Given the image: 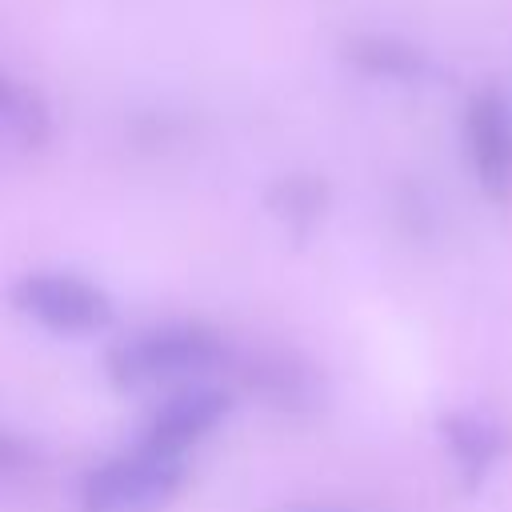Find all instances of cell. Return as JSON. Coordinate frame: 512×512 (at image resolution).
<instances>
[{"mask_svg":"<svg viewBox=\"0 0 512 512\" xmlns=\"http://www.w3.org/2000/svg\"><path fill=\"white\" fill-rule=\"evenodd\" d=\"M224 360V340L204 324H164L124 340L108 368L124 388L144 384H192Z\"/></svg>","mask_w":512,"mask_h":512,"instance_id":"cell-1","label":"cell"},{"mask_svg":"<svg viewBox=\"0 0 512 512\" xmlns=\"http://www.w3.org/2000/svg\"><path fill=\"white\" fill-rule=\"evenodd\" d=\"M184 484V456L136 444L100 464L80 492V512H160Z\"/></svg>","mask_w":512,"mask_h":512,"instance_id":"cell-2","label":"cell"},{"mask_svg":"<svg viewBox=\"0 0 512 512\" xmlns=\"http://www.w3.org/2000/svg\"><path fill=\"white\" fill-rule=\"evenodd\" d=\"M12 300L24 316H32L36 324H44L52 332H96L112 320L108 296L72 272L24 276L12 292Z\"/></svg>","mask_w":512,"mask_h":512,"instance_id":"cell-3","label":"cell"},{"mask_svg":"<svg viewBox=\"0 0 512 512\" xmlns=\"http://www.w3.org/2000/svg\"><path fill=\"white\" fill-rule=\"evenodd\" d=\"M464 144L480 188L492 200L512 192V108L500 92L484 88L464 108Z\"/></svg>","mask_w":512,"mask_h":512,"instance_id":"cell-4","label":"cell"},{"mask_svg":"<svg viewBox=\"0 0 512 512\" xmlns=\"http://www.w3.org/2000/svg\"><path fill=\"white\" fill-rule=\"evenodd\" d=\"M228 396L220 388H204V384H188L180 388L176 396H168L152 420H148V436L144 444L160 448V452H172V456H184L196 440H204L224 416H228Z\"/></svg>","mask_w":512,"mask_h":512,"instance_id":"cell-5","label":"cell"},{"mask_svg":"<svg viewBox=\"0 0 512 512\" xmlns=\"http://www.w3.org/2000/svg\"><path fill=\"white\" fill-rule=\"evenodd\" d=\"M440 432H444V444H448L452 464L460 468L464 484H480L496 468V460L504 452V432L492 420L476 416V412H452V416H444L440 420Z\"/></svg>","mask_w":512,"mask_h":512,"instance_id":"cell-6","label":"cell"},{"mask_svg":"<svg viewBox=\"0 0 512 512\" xmlns=\"http://www.w3.org/2000/svg\"><path fill=\"white\" fill-rule=\"evenodd\" d=\"M248 388H256L260 396H268L276 408H288V412H300V408H312L316 396H320V380L316 372L288 356V352H272V356H256L248 364Z\"/></svg>","mask_w":512,"mask_h":512,"instance_id":"cell-7","label":"cell"},{"mask_svg":"<svg viewBox=\"0 0 512 512\" xmlns=\"http://www.w3.org/2000/svg\"><path fill=\"white\" fill-rule=\"evenodd\" d=\"M348 56L364 72L388 76V80H416L428 68V60L420 56V48H412L404 40H392V36H360V40L348 44Z\"/></svg>","mask_w":512,"mask_h":512,"instance_id":"cell-8","label":"cell"},{"mask_svg":"<svg viewBox=\"0 0 512 512\" xmlns=\"http://www.w3.org/2000/svg\"><path fill=\"white\" fill-rule=\"evenodd\" d=\"M0 136L12 144H40L48 136V112L36 92L0 76Z\"/></svg>","mask_w":512,"mask_h":512,"instance_id":"cell-9","label":"cell"},{"mask_svg":"<svg viewBox=\"0 0 512 512\" xmlns=\"http://www.w3.org/2000/svg\"><path fill=\"white\" fill-rule=\"evenodd\" d=\"M272 204H276V212L288 216V220H308V216L320 212V188H316L312 180H304V176H292V180L280 184V192H276Z\"/></svg>","mask_w":512,"mask_h":512,"instance_id":"cell-10","label":"cell"},{"mask_svg":"<svg viewBox=\"0 0 512 512\" xmlns=\"http://www.w3.org/2000/svg\"><path fill=\"white\" fill-rule=\"evenodd\" d=\"M24 460H28L24 444H20L16 436L0 432V476H4V472H16V468H24Z\"/></svg>","mask_w":512,"mask_h":512,"instance_id":"cell-11","label":"cell"},{"mask_svg":"<svg viewBox=\"0 0 512 512\" xmlns=\"http://www.w3.org/2000/svg\"><path fill=\"white\" fill-rule=\"evenodd\" d=\"M308 512H316V508H308Z\"/></svg>","mask_w":512,"mask_h":512,"instance_id":"cell-12","label":"cell"}]
</instances>
